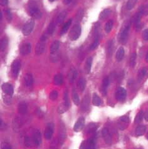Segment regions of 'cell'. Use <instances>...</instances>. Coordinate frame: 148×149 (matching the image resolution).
<instances>
[{
	"mask_svg": "<svg viewBox=\"0 0 148 149\" xmlns=\"http://www.w3.org/2000/svg\"><path fill=\"white\" fill-rule=\"evenodd\" d=\"M28 11H29L31 17L35 20H38L42 16V13L40 10V8L35 0H30L29 1Z\"/></svg>",
	"mask_w": 148,
	"mask_h": 149,
	"instance_id": "1",
	"label": "cell"
},
{
	"mask_svg": "<svg viewBox=\"0 0 148 149\" xmlns=\"http://www.w3.org/2000/svg\"><path fill=\"white\" fill-rule=\"evenodd\" d=\"M82 32V28L79 25H75L72 28L68 34L69 39L72 41L77 40L80 37Z\"/></svg>",
	"mask_w": 148,
	"mask_h": 149,
	"instance_id": "2",
	"label": "cell"
},
{
	"mask_svg": "<svg viewBox=\"0 0 148 149\" xmlns=\"http://www.w3.org/2000/svg\"><path fill=\"white\" fill-rule=\"evenodd\" d=\"M130 27H131V24L127 23L125 25H124L123 28L121 29L119 37V41H120L121 43H125L126 42L129 35V30H130Z\"/></svg>",
	"mask_w": 148,
	"mask_h": 149,
	"instance_id": "3",
	"label": "cell"
},
{
	"mask_svg": "<svg viewBox=\"0 0 148 149\" xmlns=\"http://www.w3.org/2000/svg\"><path fill=\"white\" fill-rule=\"evenodd\" d=\"M35 26V21L33 20H30L28 21L23 27L22 32L24 34V35L27 36L32 32L33 28Z\"/></svg>",
	"mask_w": 148,
	"mask_h": 149,
	"instance_id": "4",
	"label": "cell"
},
{
	"mask_svg": "<svg viewBox=\"0 0 148 149\" xmlns=\"http://www.w3.org/2000/svg\"><path fill=\"white\" fill-rule=\"evenodd\" d=\"M127 96V92L124 88L120 87L119 88L115 93V98L118 101L123 102L125 101Z\"/></svg>",
	"mask_w": 148,
	"mask_h": 149,
	"instance_id": "5",
	"label": "cell"
},
{
	"mask_svg": "<svg viewBox=\"0 0 148 149\" xmlns=\"http://www.w3.org/2000/svg\"><path fill=\"white\" fill-rule=\"evenodd\" d=\"M32 139L35 146H39L42 144V134L39 130H35L32 134Z\"/></svg>",
	"mask_w": 148,
	"mask_h": 149,
	"instance_id": "6",
	"label": "cell"
},
{
	"mask_svg": "<svg viewBox=\"0 0 148 149\" xmlns=\"http://www.w3.org/2000/svg\"><path fill=\"white\" fill-rule=\"evenodd\" d=\"M21 68V63L18 60H15L13 61L11 65V70L13 75L14 76L15 78H17L18 75L20 72Z\"/></svg>",
	"mask_w": 148,
	"mask_h": 149,
	"instance_id": "7",
	"label": "cell"
},
{
	"mask_svg": "<svg viewBox=\"0 0 148 149\" xmlns=\"http://www.w3.org/2000/svg\"><path fill=\"white\" fill-rule=\"evenodd\" d=\"M1 89L6 94H8V96H11L14 93V89L13 87L12 86V85L10 84L9 83H4L2 84L1 86Z\"/></svg>",
	"mask_w": 148,
	"mask_h": 149,
	"instance_id": "8",
	"label": "cell"
},
{
	"mask_svg": "<svg viewBox=\"0 0 148 149\" xmlns=\"http://www.w3.org/2000/svg\"><path fill=\"white\" fill-rule=\"evenodd\" d=\"M102 137L104 139V141L108 145H111L112 144V137L111 135L110 134L108 128H103L102 131Z\"/></svg>",
	"mask_w": 148,
	"mask_h": 149,
	"instance_id": "9",
	"label": "cell"
},
{
	"mask_svg": "<svg viewBox=\"0 0 148 149\" xmlns=\"http://www.w3.org/2000/svg\"><path fill=\"white\" fill-rule=\"evenodd\" d=\"M53 134V123H49L47 125L45 131V138L47 140H50L52 138Z\"/></svg>",
	"mask_w": 148,
	"mask_h": 149,
	"instance_id": "10",
	"label": "cell"
},
{
	"mask_svg": "<svg viewBox=\"0 0 148 149\" xmlns=\"http://www.w3.org/2000/svg\"><path fill=\"white\" fill-rule=\"evenodd\" d=\"M45 50V41L41 40L37 43L35 47V53L38 55H42Z\"/></svg>",
	"mask_w": 148,
	"mask_h": 149,
	"instance_id": "11",
	"label": "cell"
},
{
	"mask_svg": "<svg viewBox=\"0 0 148 149\" xmlns=\"http://www.w3.org/2000/svg\"><path fill=\"white\" fill-rule=\"evenodd\" d=\"M66 138V128L64 124L60 125L59 129V135H58V142L60 144H62L64 142Z\"/></svg>",
	"mask_w": 148,
	"mask_h": 149,
	"instance_id": "12",
	"label": "cell"
},
{
	"mask_svg": "<svg viewBox=\"0 0 148 149\" xmlns=\"http://www.w3.org/2000/svg\"><path fill=\"white\" fill-rule=\"evenodd\" d=\"M84 124H85L84 118V117H80V118L78 119L77 122L75 123V124L74 125V131L76 132L81 131L84 128Z\"/></svg>",
	"mask_w": 148,
	"mask_h": 149,
	"instance_id": "13",
	"label": "cell"
},
{
	"mask_svg": "<svg viewBox=\"0 0 148 149\" xmlns=\"http://www.w3.org/2000/svg\"><path fill=\"white\" fill-rule=\"evenodd\" d=\"M78 72L76 69L72 68L68 73V79L70 83H73L77 78Z\"/></svg>",
	"mask_w": 148,
	"mask_h": 149,
	"instance_id": "14",
	"label": "cell"
},
{
	"mask_svg": "<svg viewBox=\"0 0 148 149\" xmlns=\"http://www.w3.org/2000/svg\"><path fill=\"white\" fill-rule=\"evenodd\" d=\"M31 51V45L30 43H24L21 45L20 48V53L23 55L29 54Z\"/></svg>",
	"mask_w": 148,
	"mask_h": 149,
	"instance_id": "15",
	"label": "cell"
},
{
	"mask_svg": "<svg viewBox=\"0 0 148 149\" xmlns=\"http://www.w3.org/2000/svg\"><path fill=\"white\" fill-rule=\"evenodd\" d=\"M90 98L89 96L87 95V96L84 98V99L82 101L81 103V109L83 112H86V111L89 108V103H90Z\"/></svg>",
	"mask_w": 148,
	"mask_h": 149,
	"instance_id": "16",
	"label": "cell"
},
{
	"mask_svg": "<svg viewBox=\"0 0 148 149\" xmlns=\"http://www.w3.org/2000/svg\"><path fill=\"white\" fill-rule=\"evenodd\" d=\"M109 85V78L106 77L103 79L102 87H101V92L104 96H106L107 94V89H108Z\"/></svg>",
	"mask_w": 148,
	"mask_h": 149,
	"instance_id": "17",
	"label": "cell"
},
{
	"mask_svg": "<svg viewBox=\"0 0 148 149\" xmlns=\"http://www.w3.org/2000/svg\"><path fill=\"white\" fill-rule=\"evenodd\" d=\"M18 113L21 114V115H25V114H26L28 111V106L27 103L24 102V101L21 102L18 104Z\"/></svg>",
	"mask_w": 148,
	"mask_h": 149,
	"instance_id": "18",
	"label": "cell"
},
{
	"mask_svg": "<svg viewBox=\"0 0 148 149\" xmlns=\"http://www.w3.org/2000/svg\"><path fill=\"white\" fill-rule=\"evenodd\" d=\"M60 47V42L58 40H55L52 43L50 47V53L52 55H54L57 52Z\"/></svg>",
	"mask_w": 148,
	"mask_h": 149,
	"instance_id": "19",
	"label": "cell"
},
{
	"mask_svg": "<svg viewBox=\"0 0 148 149\" xmlns=\"http://www.w3.org/2000/svg\"><path fill=\"white\" fill-rule=\"evenodd\" d=\"M87 149H96V140L94 137L90 138L86 140Z\"/></svg>",
	"mask_w": 148,
	"mask_h": 149,
	"instance_id": "20",
	"label": "cell"
},
{
	"mask_svg": "<svg viewBox=\"0 0 148 149\" xmlns=\"http://www.w3.org/2000/svg\"><path fill=\"white\" fill-rule=\"evenodd\" d=\"M69 107H70V104H68L64 102L63 103L60 104V105L58 106V108H57V112L59 114L64 113L65 112H67V111L68 110Z\"/></svg>",
	"mask_w": 148,
	"mask_h": 149,
	"instance_id": "21",
	"label": "cell"
},
{
	"mask_svg": "<svg viewBox=\"0 0 148 149\" xmlns=\"http://www.w3.org/2000/svg\"><path fill=\"white\" fill-rule=\"evenodd\" d=\"M124 53H125V51L123 47H120L117 51V53H116V55H115L116 60H117L118 62L122 61L124 57Z\"/></svg>",
	"mask_w": 148,
	"mask_h": 149,
	"instance_id": "22",
	"label": "cell"
},
{
	"mask_svg": "<svg viewBox=\"0 0 148 149\" xmlns=\"http://www.w3.org/2000/svg\"><path fill=\"white\" fill-rule=\"evenodd\" d=\"M92 57H89L86 60V65H85V71L87 74L90 73L91 71V67H92Z\"/></svg>",
	"mask_w": 148,
	"mask_h": 149,
	"instance_id": "23",
	"label": "cell"
},
{
	"mask_svg": "<svg viewBox=\"0 0 148 149\" xmlns=\"http://www.w3.org/2000/svg\"><path fill=\"white\" fill-rule=\"evenodd\" d=\"M92 103L94 106H99L102 104V101L101 98H100L96 93H94L93 94Z\"/></svg>",
	"mask_w": 148,
	"mask_h": 149,
	"instance_id": "24",
	"label": "cell"
},
{
	"mask_svg": "<svg viewBox=\"0 0 148 149\" xmlns=\"http://www.w3.org/2000/svg\"><path fill=\"white\" fill-rule=\"evenodd\" d=\"M86 86V80L85 79V78H80V79L78 80L77 82V86L81 92H82L85 90Z\"/></svg>",
	"mask_w": 148,
	"mask_h": 149,
	"instance_id": "25",
	"label": "cell"
},
{
	"mask_svg": "<svg viewBox=\"0 0 148 149\" xmlns=\"http://www.w3.org/2000/svg\"><path fill=\"white\" fill-rule=\"evenodd\" d=\"M53 82L54 84L56 86H60L62 84L63 82H64V78H63V76L62 74H56L53 79Z\"/></svg>",
	"mask_w": 148,
	"mask_h": 149,
	"instance_id": "26",
	"label": "cell"
},
{
	"mask_svg": "<svg viewBox=\"0 0 148 149\" xmlns=\"http://www.w3.org/2000/svg\"><path fill=\"white\" fill-rule=\"evenodd\" d=\"M146 127L144 125H139L136 129V135L137 136H142L146 133Z\"/></svg>",
	"mask_w": 148,
	"mask_h": 149,
	"instance_id": "27",
	"label": "cell"
},
{
	"mask_svg": "<svg viewBox=\"0 0 148 149\" xmlns=\"http://www.w3.org/2000/svg\"><path fill=\"white\" fill-rule=\"evenodd\" d=\"M25 81L27 86L30 87L31 86H32L33 83V78L32 75L28 73L25 76Z\"/></svg>",
	"mask_w": 148,
	"mask_h": 149,
	"instance_id": "28",
	"label": "cell"
},
{
	"mask_svg": "<svg viewBox=\"0 0 148 149\" xmlns=\"http://www.w3.org/2000/svg\"><path fill=\"white\" fill-rule=\"evenodd\" d=\"M97 128V125L96 123H90V124L87 125L86 130L87 134H92V133L96 132Z\"/></svg>",
	"mask_w": 148,
	"mask_h": 149,
	"instance_id": "29",
	"label": "cell"
},
{
	"mask_svg": "<svg viewBox=\"0 0 148 149\" xmlns=\"http://www.w3.org/2000/svg\"><path fill=\"white\" fill-rule=\"evenodd\" d=\"M72 100H73V101L75 105L78 106L80 104V101L79 96H78L77 91L75 90V89H73V90H72Z\"/></svg>",
	"mask_w": 148,
	"mask_h": 149,
	"instance_id": "30",
	"label": "cell"
},
{
	"mask_svg": "<svg viewBox=\"0 0 148 149\" xmlns=\"http://www.w3.org/2000/svg\"><path fill=\"white\" fill-rule=\"evenodd\" d=\"M111 13V10L110 9H105L104 10H103L99 15V19L100 20H104V19L108 18L110 14Z\"/></svg>",
	"mask_w": 148,
	"mask_h": 149,
	"instance_id": "31",
	"label": "cell"
},
{
	"mask_svg": "<svg viewBox=\"0 0 148 149\" xmlns=\"http://www.w3.org/2000/svg\"><path fill=\"white\" fill-rule=\"evenodd\" d=\"M8 45V39L7 37H3V39H1V43H0V50L1 51H4V50L6 49V47H7Z\"/></svg>",
	"mask_w": 148,
	"mask_h": 149,
	"instance_id": "32",
	"label": "cell"
},
{
	"mask_svg": "<svg viewBox=\"0 0 148 149\" xmlns=\"http://www.w3.org/2000/svg\"><path fill=\"white\" fill-rule=\"evenodd\" d=\"M67 17V12L64 11H62L58 16L57 18H56V22L58 24H62L64 22L65 17Z\"/></svg>",
	"mask_w": 148,
	"mask_h": 149,
	"instance_id": "33",
	"label": "cell"
},
{
	"mask_svg": "<svg viewBox=\"0 0 148 149\" xmlns=\"http://www.w3.org/2000/svg\"><path fill=\"white\" fill-rule=\"evenodd\" d=\"M72 19H70V20H69L68 21H67L66 22V23L64 25V26H63V27H62V30H61V32H60V33H61L62 35L64 34V33H65L66 32H67V30H68V28H70V25H71V24H72Z\"/></svg>",
	"mask_w": 148,
	"mask_h": 149,
	"instance_id": "34",
	"label": "cell"
},
{
	"mask_svg": "<svg viewBox=\"0 0 148 149\" xmlns=\"http://www.w3.org/2000/svg\"><path fill=\"white\" fill-rule=\"evenodd\" d=\"M144 117V113L143 111H140V112L137 114V115L135 118L134 122L136 123H139L143 121V118Z\"/></svg>",
	"mask_w": 148,
	"mask_h": 149,
	"instance_id": "35",
	"label": "cell"
},
{
	"mask_svg": "<svg viewBox=\"0 0 148 149\" xmlns=\"http://www.w3.org/2000/svg\"><path fill=\"white\" fill-rule=\"evenodd\" d=\"M147 74V69L146 68H143L142 69H141L139 73H138V76H137V79L138 81L141 82V81L143 80V79L144 78Z\"/></svg>",
	"mask_w": 148,
	"mask_h": 149,
	"instance_id": "36",
	"label": "cell"
},
{
	"mask_svg": "<svg viewBox=\"0 0 148 149\" xmlns=\"http://www.w3.org/2000/svg\"><path fill=\"white\" fill-rule=\"evenodd\" d=\"M113 25H114V22L112 20H109L108 22H107L105 26V31L106 33H110L111 31L112 27H113Z\"/></svg>",
	"mask_w": 148,
	"mask_h": 149,
	"instance_id": "37",
	"label": "cell"
},
{
	"mask_svg": "<svg viewBox=\"0 0 148 149\" xmlns=\"http://www.w3.org/2000/svg\"><path fill=\"white\" fill-rule=\"evenodd\" d=\"M25 145H26L28 147H32L33 146H35V145L32 139V137L31 138L29 137H26L25 138Z\"/></svg>",
	"mask_w": 148,
	"mask_h": 149,
	"instance_id": "38",
	"label": "cell"
},
{
	"mask_svg": "<svg viewBox=\"0 0 148 149\" xmlns=\"http://www.w3.org/2000/svg\"><path fill=\"white\" fill-rule=\"evenodd\" d=\"M136 57H137V54L136 53H132L130 57V62H129L130 66L131 67H134L135 65H136Z\"/></svg>",
	"mask_w": 148,
	"mask_h": 149,
	"instance_id": "39",
	"label": "cell"
},
{
	"mask_svg": "<svg viewBox=\"0 0 148 149\" xmlns=\"http://www.w3.org/2000/svg\"><path fill=\"white\" fill-rule=\"evenodd\" d=\"M137 1V0H128L127 3V9L128 10H131L136 5Z\"/></svg>",
	"mask_w": 148,
	"mask_h": 149,
	"instance_id": "40",
	"label": "cell"
},
{
	"mask_svg": "<svg viewBox=\"0 0 148 149\" xmlns=\"http://www.w3.org/2000/svg\"><path fill=\"white\" fill-rule=\"evenodd\" d=\"M55 30V24L53 22H51L48 25V28H47V33L49 35H52L54 32Z\"/></svg>",
	"mask_w": 148,
	"mask_h": 149,
	"instance_id": "41",
	"label": "cell"
},
{
	"mask_svg": "<svg viewBox=\"0 0 148 149\" xmlns=\"http://www.w3.org/2000/svg\"><path fill=\"white\" fill-rule=\"evenodd\" d=\"M99 37H97L95 39V40L94 41V42L90 45V50H95L97 47L99 46Z\"/></svg>",
	"mask_w": 148,
	"mask_h": 149,
	"instance_id": "42",
	"label": "cell"
},
{
	"mask_svg": "<svg viewBox=\"0 0 148 149\" xmlns=\"http://www.w3.org/2000/svg\"><path fill=\"white\" fill-rule=\"evenodd\" d=\"M58 96V92L56 91H55V90H54V91H52L51 93H50L49 98H50V99L51 100L55 101V100L57 99Z\"/></svg>",
	"mask_w": 148,
	"mask_h": 149,
	"instance_id": "43",
	"label": "cell"
},
{
	"mask_svg": "<svg viewBox=\"0 0 148 149\" xmlns=\"http://www.w3.org/2000/svg\"><path fill=\"white\" fill-rule=\"evenodd\" d=\"M6 18H7V20L8 22H10L12 20V15L11 10L9 9H6Z\"/></svg>",
	"mask_w": 148,
	"mask_h": 149,
	"instance_id": "44",
	"label": "cell"
},
{
	"mask_svg": "<svg viewBox=\"0 0 148 149\" xmlns=\"http://www.w3.org/2000/svg\"><path fill=\"white\" fill-rule=\"evenodd\" d=\"M140 10L142 11L143 15H148V5L146 6H143L142 7H141Z\"/></svg>",
	"mask_w": 148,
	"mask_h": 149,
	"instance_id": "45",
	"label": "cell"
},
{
	"mask_svg": "<svg viewBox=\"0 0 148 149\" xmlns=\"http://www.w3.org/2000/svg\"><path fill=\"white\" fill-rule=\"evenodd\" d=\"M121 122L125 123H128L130 122V119L127 116H122L120 118Z\"/></svg>",
	"mask_w": 148,
	"mask_h": 149,
	"instance_id": "46",
	"label": "cell"
},
{
	"mask_svg": "<svg viewBox=\"0 0 148 149\" xmlns=\"http://www.w3.org/2000/svg\"><path fill=\"white\" fill-rule=\"evenodd\" d=\"M143 38L144 40L148 41V28L144 30L143 33Z\"/></svg>",
	"mask_w": 148,
	"mask_h": 149,
	"instance_id": "47",
	"label": "cell"
},
{
	"mask_svg": "<svg viewBox=\"0 0 148 149\" xmlns=\"http://www.w3.org/2000/svg\"><path fill=\"white\" fill-rule=\"evenodd\" d=\"M1 149H12V148H11V145H9L8 143L5 142V143L2 144Z\"/></svg>",
	"mask_w": 148,
	"mask_h": 149,
	"instance_id": "48",
	"label": "cell"
},
{
	"mask_svg": "<svg viewBox=\"0 0 148 149\" xmlns=\"http://www.w3.org/2000/svg\"><path fill=\"white\" fill-rule=\"evenodd\" d=\"M108 52H109V53H110V54H111L112 53V52L111 51H112V47H113V43H112V42H109V43L108 44Z\"/></svg>",
	"mask_w": 148,
	"mask_h": 149,
	"instance_id": "49",
	"label": "cell"
},
{
	"mask_svg": "<svg viewBox=\"0 0 148 149\" xmlns=\"http://www.w3.org/2000/svg\"><path fill=\"white\" fill-rule=\"evenodd\" d=\"M0 4L3 6H5L8 4V0H0Z\"/></svg>",
	"mask_w": 148,
	"mask_h": 149,
	"instance_id": "50",
	"label": "cell"
},
{
	"mask_svg": "<svg viewBox=\"0 0 148 149\" xmlns=\"http://www.w3.org/2000/svg\"><path fill=\"white\" fill-rule=\"evenodd\" d=\"M79 149H87L86 140H84V141H83L82 142V144H80V146Z\"/></svg>",
	"mask_w": 148,
	"mask_h": 149,
	"instance_id": "51",
	"label": "cell"
},
{
	"mask_svg": "<svg viewBox=\"0 0 148 149\" xmlns=\"http://www.w3.org/2000/svg\"><path fill=\"white\" fill-rule=\"evenodd\" d=\"M0 123H1V125H0V127H1V130H5L6 128L5 123L3 122L2 120H1V122H0Z\"/></svg>",
	"mask_w": 148,
	"mask_h": 149,
	"instance_id": "52",
	"label": "cell"
},
{
	"mask_svg": "<svg viewBox=\"0 0 148 149\" xmlns=\"http://www.w3.org/2000/svg\"><path fill=\"white\" fill-rule=\"evenodd\" d=\"M144 119H145L147 122H148V110L144 113Z\"/></svg>",
	"mask_w": 148,
	"mask_h": 149,
	"instance_id": "53",
	"label": "cell"
},
{
	"mask_svg": "<svg viewBox=\"0 0 148 149\" xmlns=\"http://www.w3.org/2000/svg\"><path fill=\"white\" fill-rule=\"evenodd\" d=\"M72 0H64V3L65 5H68L72 2Z\"/></svg>",
	"mask_w": 148,
	"mask_h": 149,
	"instance_id": "54",
	"label": "cell"
},
{
	"mask_svg": "<svg viewBox=\"0 0 148 149\" xmlns=\"http://www.w3.org/2000/svg\"><path fill=\"white\" fill-rule=\"evenodd\" d=\"M146 61L147 62H148V52L147 53L146 56Z\"/></svg>",
	"mask_w": 148,
	"mask_h": 149,
	"instance_id": "55",
	"label": "cell"
},
{
	"mask_svg": "<svg viewBox=\"0 0 148 149\" xmlns=\"http://www.w3.org/2000/svg\"><path fill=\"white\" fill-rule=\"evenodd\" d=\"M0 19H2V13L1 12H0Z\"/></svg>",
	"mask_w": 148,
	"mask_h": 149,
	"instance_id": "56",
	"label": "cell"
},
{
	"mask_svg": "<svg viewBox=\"0 0 148 149\" xmlns=\"http://www.w3.org/2000/svg\"><path fill=\"white\" fill-rule=\"evenodd\" d=\"M55 0H49V1L50 2H53V1H55Z\"/></svg>",
	"mask_w": 148,
	"mask_h": 149,
	"instance_id": "57",
	"label": "cell"
},
{
	"mask_svg": "<svg viewBox=\"0 0 148 149\" xmlns=\"http://www.w3.org/2000/svg\"><path fill=\"white\" fill-rule=\"evenodd\" d=\"M146 138L148 139V133H147V136H146Z\"/></svg>",
	"mask_w": 148,
	"mask_h": 149,
	"instance_id": "58",
	"label": "cell"
}]
</instances>
